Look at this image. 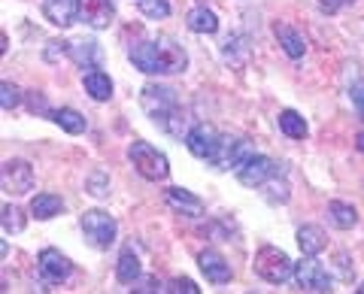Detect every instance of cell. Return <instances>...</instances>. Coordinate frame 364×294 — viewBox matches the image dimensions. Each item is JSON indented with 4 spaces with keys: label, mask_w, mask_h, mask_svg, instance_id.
I'll use <instances>...</instances> for the list:
<instances>
[{
    "label": "cell",
    "mask_w": 364,
    "mask_h": 294,
    "mask_svg": "<svg viewBox=\"0 0 364 294\" xmlns=\"http://www.w3.org/2000/svg\"><path fill=\"white\" fill-rule=\"evenodd\" d=\"M134 291H164V288H161V282H158L155 276H146V279L134 282Z\"/></svg>",
    "instance_id": "8d00e7d4"
},
{
    "label": "cell",
    "mask_w": 364,
    "mask_h": 294,
    "mask_svg": "<svg viewBox=\"0 0 364 294\" xmlns=\"http://www.w3.org/2000/svg\"><path fill=\"white\" fill-rule=\"evenodd\" d=\"M79 228H82L85 240L95 249H109L119 236V222L104 209H88L82 216V222H79Z\"/></svg>",
    "instance_id": "8992f818"
},
{
    "label": "cell",
    "mask_w": 364,
    "mask_h": 294,
    "mask_svg": "<svg viewBox=\"0 0 364 294\" xmlns=\"http://www.w3.org/2000/svg\"><path fill=\"white\" fill-rule=\"evenodd\" d=\"M61 209H64V200H61L58 195H37V197L31 200V212H33V216H37L40 222L55 219Z\"/></svg>",
    "instance_id": "7402d4cb"
},
{
    "label": "cell",
    "mask_w": 364,
    "mask_h": 294,
    "mask_svg": "<svg viewBox=\"0 0 364 294\" xmlns=\"http://www.w3.org/2000/svg\"><path fill=\"white\" fill-rule=\"evenodd\" d=\"M252 267H255V273L264 279V282H270V285H282L289 276H294V264H291V258L282 252V249H277V246H261L258 252H255V261H252Z\"/></svg>",
    "instance_id": "277c9868"
},
{
    "label": "cell",
    "mask_w": 364,
    "mask_h": 294,
    "mask_svg": "<svg viewBox=\"0 0 364 294\" xmlns=\"http://www.w3.org/2000/svg\"><path fill=\"white\" fill-rule=\"evenodd\" d=\"M198 267H200V273L207 276L210 282H215V285L231 282V264H228L225 255L215 252V249H203V252L198 255Z\"/></svg>",
    "instance_id": "7c38bea8"
},
{
    "label": "cell",
    "mask_w": 364,
    "mask_h": 294,
    "mask_svg": "<svg viewBox=\"0 0 364 294\" xmlns=\"http://www.w3.org/2000/svg\"><path fill=\"white\" fill-rule=\"evenodd\" d=\"M294 279L304 291H316V294H325V291H334V279L331 273L316 261V255H304L301 264H294Z\"/></svg>",
    "instance_id": "52a82bcc"
},
{
    "label": "cell",
    "mask_w": 364,
    "mask_h": 294,
    "mask_svg": "<svg viewBox=\"0 0 364 294\" xmlns=\"http://www.w3.org/2000/svg\"><path fill=\"white\" fill-rule=\"evenodd\" d=\"M131 64L146 76H167V73H182L186 70V49L170 37H158V40H143L131 46L128 52Z\"/></svg>",
    "instance_id": "6da1fadb"
},
{
    "label": "cell",
    "mask_w": 364,
    "mask_h": 294,
    "mask_svg": "<svg viewBox=\"0 0 364 294\" xmlns=\"http://www.w3.org/2000/svg\"><path fill=\"white\" fill-rule=\"evenodd\" d=\"M82 82H85V92L95 100H109L112 97V82H109V76L104 70H88L82 76Z\"/></svg>",
    "instance_id": "cb8c5ba5"
},
{
    "label": "cell",
    "mask_w": 364,
    "mask_h": 294,
    "mask_svg": "<svg viewBox=\"0 0 364 294\" xmlns=\"http://www.w3.org/2000/svg\"><path fill=\"white\" fill-rule=\"evenodd\" d=\"M298 246L304 255H318V252H325L328 236L318 224H304V228H298Z\"/></svg>",
    "instance_id": "e0dca14e"
},
{
    "label": "cell",
    "mask_w": 364,
    "mask_h": 294,
    "mask_svg": "<svg viewBox=\"0 0 364 294\" xmlns=\"http://www.w3.org/2000/svg\"><path fill=\"white\" fill-rule=\"evenodd\" d=\"M186 146H188V152L195 155V158L210 161L213 152H215V146H219V134H215L213 124L198 121V124H191V131H188V137H186Z\"/></svg>",
    "instance_id": "30bf717a"
},
{
    "label": "cell",
    "mask_w": 364,
    "mask_h": 294,
    "mask_svg": "<svg viewBox=\"0 0 364 294\" xmlns=\"http://www.w3.org/2000/svg\"><path fill=\"white\" fill-rule=\"evenodd\" d=\"M186 25H188V31H195V33H215L219 31V18H215V13L213 9H207V6H195L191 13L186 16Z\"/></svg>",
    "instance_id": "44dd1931"
},
{
    "label": "cell",
    "mask_w": 364,
    "mask_h": 294,
    "mask_svg": "<svg viewBox=\"0 0 364 294\" xmlns=\"http://www.w3.org/2000/svg\"><path fill=\"white\" fill-rule=\"evenodd\" d=\"M358 291H364V282H361V288H358Z\"/></svg>",
    "instance_id": "f35d334b"
},
{
    "label": "cell",
    "mask_w": 364,
    "mask_h": 294,
    "mask_svg": "<svg viewBox=\"0 0 364 294\" xmlns=\"http://www.w3.org/2000/svg\"><path fill=\"white\" fill-rule=\"evenodd\" d=\"M167 291H176V294H182V291H186V294H200V288L191 279H186V276H176L173 282H170Z\"/></svg>",
    "instance_id": "d590c367"
},
{
    "label": "cell",
    "mask_w": 364,
    "mask_h": 294,
    "mask_svg": "<svg viewBox=\"0 0 364 294\" xmlns=\"http://www.w3.org/2000/svg\"><path fill=\"white\" fill-rule=\"evenodd\" d=\"M85 188H88V195H95V197H107L109 195V179L104 170H95L88 179H85Z\"/></svg>",
    "instance_id": "f546056e"
},
{
    "label": "cell",
    "mask_w": 364,
    "mask_h": 294,
    "mask_svg": "<svg viewBox=\"0 0 364 294\" xmlns=\"http://www.w3.org/2000/svg\"><path fill=\"white\" fill-rule=\"evenodd\" d=\"M273 33H277V40H279V46H282V52L289 55V58H304V52H306V43H304V37L294 28H289V25H277L273 28Z\"/></svg>",
    "instance_id": "ac0fdd59"
},
{
    "label": "cell",
    "mask_w": 364,
    "mask_h": 294,
    "mask_svg": "<svg viewBox=\"0 0 364 294\" xmlns=\"http://www.w3.org/2000/svg\"><path fill=\"white\" fill-rule=\"evenodd\" d=\"M79 18H82L88 28L104 31L112 25V18H116V6H112V0H79Z\"/></svg>",
    "instance_id": "8fae6325"
},
{
    "label": "cell",
    "mask_w": 364,
    "mask_h": 294,
    "mask_svg": "<svg viewBox=\"0 0 364 294\" xmlns=\"http://www.w3.org/2000/svg\"><path fill=\"white\" fill-rule=\"evenodd\" d=\"M64 55H70V43H64V40H49V46H46V61H58L64 58Z\"/></svg>",
    "instance_id": "1f68e13d"
},
{
    "label": "cell",
    "mask_w": 364,
    "mask_h": 294,
    "mask_svg": "<svg viewBox=\"0 0 364 294\" xmlns=\"http://www.w3.org/2000/svg\"><path fill=\"white\" fill-rule=\"evenodd\" d=\"M167 207L182 212V216H203V200L198 195H191L188 188H167Z\"/></svg>",
    "instance_id": "9a60e30c"
},
{
    "label": "cell",
    "mask_w": 364,
    "mask_h": 294,
    "mask_svg": "<svg viewBox=\"0 0 364 294\" xmlns=\"http://www.w3.org/2000/svg\"><path fill=\"white\" fill-rule=\"evenodd\" d=\"M4 231L6 234H21L25 231V212H21L18 207H13V203H6L4 207Z\"/></svg>",
    "instance_id": "4316f807"
},
{
    "label": "cell",
    "mask_w": 364,
    "mask_h": 294,
    "mask_svg": "<svg viewBox=\"0 0 364 294\" xmlns=\"http://www.w3.org/2000/svg\"><path fill=\"white\" fill-rule=\"evenodd\" d=\"M21 104V92L13 85V82H4L0 85V107L4 109H16Z\"/></svg>",
    "instance_id": "4dcf8cb0"
},
{
    "label": "cell",
    "mask_w": 364,
    "mask_h": 294,
    "mask_svg": "<svg viewBox=\"0 0 364 294\" xmlns=\"http://www.w3.org/2000/svg\"><path fill=\"white\" fill-rule=\"evenodd\" d=\"M252 155H255V152H252V146H249L246 137H234V134H225V137H219V146H215L210 164L215 167V170H222V173H228V170L237 173Z\"/></svg>",
    "instance_id": "5b68a950"
},
{
    "label": "cell",
    "mask_w": 364,
    "mask_h": 294,
    "mask_svg": "<svg viewBox=\"0 0 364 294\" xmlns=\"http://www.w3.org/2000/svg\"><path fill=\"white\" fill-rule=\"evenodd\" d=\"M52 121L58 124V128H64L67 134H82L88 128V121L82 112H76L70 107H61V109H52Z\"/></svg>",
    "instance_id": "603a6c76"
},
{
    "label": "cell",
    "mask_w": 364,
    "mask_h": 294,
    "mask_svg": "<svg viewBox=\"0 0 364 294\" xmlns=\"http://www.w3.org/2000/svg\"><path fill=\"white\" fill-rule=\"evenodd\" d=\"M128 158H131L134 170L140 173L143 179H149V183H164V179L170 176V161H167V155L158 152L155 146L143 143V140L131 143Z\"/></svg>",
    "instance_id": "3957f363"
},
{
    "label": "cell",
    "mask_w": 364,
    "mask_h": 294,
    "mask_svg": "<svg viewBox=\"0 0 364 294\" xmlns=\"http://www.w3.org/2000/svg\"><path fill=\"white\" fill-rule=\"evenodd\" d=\"M70 58L76 61V67H82V70H100V64H104V49H100V43L95 40H82L70 46Z\"/></svg>",
    "instance_id": "2e32d148"
},
{
    "label": "cell",
    "mask_w": 364,
    "mask_h": 294,
    "mask_svg": "<svg viewBox=\"0 0 364 294\" xmlns=\"http://www.w3.org/2000/svg\"><path fill=\"white\" fill-rule=\"evenodd\" d=\"M279 131L286 134V137H291V140H304L306 134H310L304 116H301V112H294V109H282L279 112Z\"/></svg>",
    "instance_id": "d4e9b609"
},
{
    "label": "cell",
    "mask_w": 364,
    "mask_h": 294,
    "mask_svg": "<svg viewBox=\"0 0 364 294\" xmlns=\"http://www.w3.org/2000/svg\"><path fill=\"white\" fill-rule=\"evenodd\" d=\"M0 185H4L6 195L21 197L33 188V167L21 158H13V161L4 164V173H0Z\"/></svg>",
    "instance_id": "ba28073f"
},
{
    "label": "cell",
    "mask_w": 364,
    "mask_h": 294,
    "mask_svg": "<svg viewBox=\"0 0 364 294\" xmlns=\"http://www.w3.org/2000/svg\"><path fill=\"white\" fill-rule=\"evenodd\" d=\"M349 100H352V107H355L358 119H364V82H352L349 85Z\"/></svg>",
    "instance_id": "836d02e7"
},
{
    "label": "cell",
    "mask_w": 364,
    "mask_h": 294,
    "mask_svg": "<svg viewBox=\"0 0 364 294\" xmlns=\"http://www.w3.org/2000/svg\"><path fill=\"white\" fill-rule=\"evenodd\" d=\"M136 6H140V13L146 18H167L170 16L167 0H136Z\"/></svg>",
    "instance_id": "f1b7e54d"
},
{
    "label": "cell",
    "mask_w": 364,
    "mask_h": 294,
    "mask_svg": "<svg viewBox=\"0 0 364 294\" xmlns=\"http://www.w3.org/2000/svg\"><path fill=\"white\" fill-rule=\"evenodd\" d=\"M222 55H225V61H228V64L243 67V64H246V58H249V46H246V40L240 37V33H234V37H228V40H225V49H222Z\"/></svg>",
    "instance_id": "484cf974"
},
{
    "label": "cell",
    "mask_w": 364,
    "mask_h": 294,
    "mask_svg": "<svg viewBox=\"0 0 364 294\" xmlns=\"http://www.w3.org/2000/svg\"><path fill=\"white\" fill-rule=\"evenodd\" d=\"M40 273L49 282H64L73 273V264H70V258L58 252V249H43L40 252Z\"/></svg>",
    "instance_id": "4fadbf2b"
},
{
    "label": "cell",
    "mask_w": 364,
    "mask_h": 294,
    "mask_svg": "<svg viewBox=\"0 0 364 294\" xmlns=\"http://www.w3.org/2000/svg\"><path fill=\"white\" fill-rule=\"evenodd\" d=\"M25 100H28V109H31V112H40V116H52L49 104H46V94H40V92H28Z\"/></svg>",
    "instance_id": "d6a6232c"
},
{
    "label": "cell",
    "mask_w": 364,
    "mask_h": 294,
    "mask_svg": "<svg viewBox=\"0 0 364 294\" xmlns=\"http://www.w3.org/2000/svg\"><path fill=\"white\" fill-rule=\"evenodd\" d=\"M261 188H264V195H267L270 203H286L291 197L289 195V183H286V179H279V176H273L270 183H264Z\"/></svg>",
    "instance_id": "83f0119b"
},
{
    "label": "cell",
    "mask_w": 364,
    "mask_h": 294,
    "mask_svg": "<svg viewBox=\"0 0 364 294\" xmlns=\"http://www.w3.org/2000/svg\"><path fill=\"white\" fill-rule=\"evenodd\" d=\"M140 258H136V252L131 246H124L122 249V255H119V267H116V276H119V282L122 285H134L136 279H140Z\"/></svg>",
    "instance_id": "ffe728a7"
},
{
    "label": "cell",
    "mask_w": 364,
    "mask_h": 294,
    "mask_svg": "<svg viewBox=\"0 0 364 294\" xmlns=\"http://www.w3.org/2000/svg\"><path fill=\"white\" fill-rule=\"evenodd\" d=\"M355 146H358V152L364 155V131H361V134H358V137H355Z\"/></svg>",
    "instance_id": "74e56055"
},
{
    "label": "cell",
    "mask_w": 364,
    "mask_h": 294,
    "mask_svg": "<svg viewBox=\"0 0 364 294\" xmlns=\"http://www.w3.org/2000/svg\"><path fill=\"white\" fill-rule=\"evenodd\" d=\"M273 176H279V164L267 155H252L240 170H237V179H240L246 188H261L264 183H270Z\"/></svg>",
    "instance_id": "9c48e42d"
},
{
    "label": "cell",
    "mask_w": 364,
    "mask_h": 294,
    "mask_svg": "<svg viewBox=\"0 0 364 294\" xmlns=\"http://www.w3.org/2000/svg\"><path fill=\"white\" fill-rule=\"evenodd\" d=\"M140 100H143V109L149 112V119L167 134V137H176V140L188 137L191 121H188V112L182 109L173 88H167V85H146Z\"/></svg>",
    "instance_id": "7a4b0ae2"
},
{
    "label": "cell",
    "mask_w": 364,
    "mask_h": 294,
    "mask_svg": "<svg viewBox=\"0 0 364 294\" xmlns=\"http://www.w3.org/2000/svg\"><path fill=\"white\" fill-rule=\"evenodd\" d=\"M328 222H331L337 231H349V228H355L358 212H355V207H352V203L331 200V203H328Z\"/></svg>",
    "instance_id": "d6986e66"
},
{
    "label": "cell",
    "mask_w": 364,
    "mask_h": 294,
    "mask_svg": "<svg viewBox=\"0 0 364 294\" xmlns=\"http://www.w3.org/2000/svg\"><path fill=\"white\" fill-rule=\"evenodd\" d=\"M352 4H355V0H318V9H322L325 16H337L340 9H346Z\"/></svg>",
    "instance_id": "e575fe53"
},
{
    "label": "cell",
    "mask_w": 364,
    "mask_h": 294,
    "mask_svg": "<svg viewBox=\"0 0 364 294\" xmlns=\"http://www.w3.org/2000/svg\"><path fill=\"white\" fill-rule=\"evenodd\" d=\"M43 16L49 18L55 28H70L79 18V0H46Z\"/></svg>",
    "instance_id": "5bb4252c"
}]
</instances>
